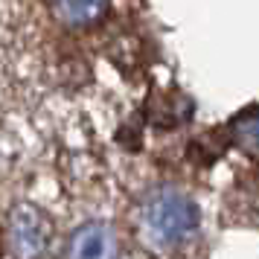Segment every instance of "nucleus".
Instances as JSON below:
<instances>
[{
	"mask_svg": "<svg viewBox=\"0 0 259 259\" xmlns=\"http://www.w3.org/2000/svg\"><path fill=\"white\" fill-rule=\"evenodd\" d=\"M140 233L146 245L157 250H178L198 230V207L195 201L178 189H154L140 207Z\"/></svg>",
	"mask_w": 259,
	"mask_h": 259,
	"instance_id": "1",
	"label": "nucleus"
},
{
	"mask_svg": "<svg viewBox=\"0 0 259 259\" xmlns=\"http://www.w3.org/2000/svg\"><path fill=\"white\" fill-rule=\"evenodd\" d=\"M50 12L56 15V21H61L70 29H84L102 21V15L108 12V0H47Z\"/></svg>",
	"mask_w": 259,
	"mask_h": 259,
	"instance_id": "2",
	"label": "nucleus"
},
{
	"mask_svg": "<svg viewBox=\"0 0 259 259\" xmlns=\"http://www.w3.org/2000/svg\"><path fill=\"white\" fill-rule=\"evenodd\" d=\"M230 137H233L239 152H245L247 157L259 160V111L239 114L230 122Z\"/></svg>",
	"mask_w": 259,
	"mask_h": 259,
	"instance_id": "3",
	"label": "nucleus"
}]
</instances>
